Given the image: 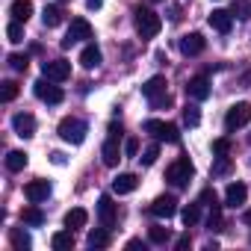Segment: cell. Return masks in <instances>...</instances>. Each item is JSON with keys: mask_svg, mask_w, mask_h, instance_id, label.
Segmentation results:
<instances>
[{"mask_svg": "<svg viewBox=\"0 0 251 251\" xmlns=\"http://www.w3.org/2000/svg\"><path fill=\"white\" fill-rule=\"evenodd\" d=\"M157 157H160V145H148V148L142 151V157H139V160H142V166H154V163H157Z\"/></svg>", "mask_w": 251, "mask_h": 251, "instance_id": "obj_39", "label": "cell"}, {"mask_svg": "<svg viewBox=\"0 0 251 251\" xmlns=\"http://www.w3.org/2000/svg\"><path fill=\"white\" fill-rule=\"evenodd\" d=\"M227 172H230V157H216V163H213L210 175H213V177H225Z\"/></svg>", "mask_w": 251, "mask_h": 251, "instance_id": "obj_33", "label": "cell"}, {"mask_svg": "<svg viewBox=\"0 0 251 251\" xmlns=\"http://www.w3.org/2000/svg\"><path fill=\"white\" fill-rule=\"evenodd\" d=\"M42 77H48L53 83H62V80L71 77V62L68 59H48V62H42Z\"/></svg>", "mask_w": 251, "mask_h": 251, "instance_id": "obj_8", "label": "cell"}, {"mask_svg": "<svg viewBox=\"0 0 251 251\" xmlns=\"http://www.w3.org/2000/svg\"><path fill=\"white\" fill-rule=\"evenodd\" d=\"M207 21H210V27H213L216 33H230V27H233V15L225 12V9H213Z\"/></svg>", "mask_w": 251, "mask_h": 251, "instance_id": "obj_17", "label": "cell"}, {"mask_svg": "<svg viewBox=\"0 0 251 251\" xmlns=\"http://www.w3.org/2000/svg\"><path fill=\"white\" fill-rule=\"evenodd\" d=\"M27 163H30V160H27L24 151H9V154H6V169H9V172H24Z\"/></svg>", "mask_w": 251, "mask_h": 251, "instance_id": "obj_25", "label": "cell"}, {"mask_svg": "<svg viewBox=\"0 0 251 251\" xmlns=\"http://www.w3.org/2000/svg\"><path fill=\"white\" fill-rule=\"evenodd\" d=\"M192 175H195V166L189 163V157H177L169 169H166V180L172 183V186H186L189 180H192Z\"/></svg>", "mask_w": 251, "mask_h": 251, "instance_id": "obj_2", "label": "cell"}, {"mask_svg": "<svg viewBox=\"0 0 251 251\" xmlns=\"http://www.w3.org/2000/svg\"><path fill=\"white\" fill-rule=\"evenodd\" d=\"M136 186H139V177L130 175V172H124V175H118V177L112 180V192H115V195H130Z\"/></svg>", "mask_w": 251, "mask_h": 251, "instance_id": "obj_16", "label": "cell"}, {"mask_svg": "<svg viewBox=\"0 0 251 251\" xmlns=\"http://www.w3.org/2000/svg\"><path fill=\"white\" fill-rule=\"evenodd\" d=\"M245 222H248V225H251V210H248V213H245Z\"/></svg>", "mask_w": 251, "mask_h": 251, "instance_id": "obj_46", "label": "cell"}, {"mask_svg": "<svg viewBox=\"0 0 251 251\" xmlns=\"http://www.w3.org/2000/svg\"><path fill=\"white\" fill-rule=\"evenodd\" d=\"M6 39H9L12 45L24 42V24H21V21H9V24H6Z\"/></svg>", "mask_w": 251, "mask_h": 251, "instance_id": "obj_31", "label": "cell"}, {"mask_svg": "<svg viewBox=\"0 0 251 251\" xmlns=\"http://www.w3.org/2000/svg\"><path fill=\"white\" fill-rule=\"evenodd\" d=\"M163 127H166V121H160V118H148V121L142 124V130H145V133H151V136H157V139H160Z\"/></svg>", "mask_w": 251, "mask_h": 251, "instance_id": "obj_35", "label": "cell"}, {"mask_svg": "<svg viewBox=\"0 0 251 251\" xmlns=\"http://www.w3.org/2000/svg\"><path fill=\"white\" fill-rule=\"evenodd\" d=\"M169 236H172V230H169V227H160V225L148 227V239H151L154 245H166V242H169Z\"/></svg>", "mask_w": 251, "mask_h": 251, "instance_id": "obj_29", "label": "cell"}, {"mask_svg": "<svg viewBox=\"0 0 251 251\" xmlns=\"http://www.w3.org/2000/svg\"><path fill=\"white\" fill-rule=\"evenodd\" d=\"M86 39H92V24L86 18H74L71 27H68V33H65V39H62V48H71V45L86 42Z\"/></svg>", "mask_w": 251, "mask_h": 251, "instance_id": "obj_7", "label": "cell"}, {"mask_svg": "<svg viewBox=\"0 0 251 251\" xmlns=\"http://www.w3.org/2000/svg\"><path fill=\"white\" fill-rule=\"evenodd\" d=\"M24 195H27L30 204H42V201H48V195H50V183H48V180H30V183L24 186Z\"/></svg>", "mask_w": 251, "mask_h": 251, "instance_id": "obj_11", "label": "cell"}, {"mask_svg": "<svg viewBox=\"0 0 251 251\" xmlns=\"http://www.w3.org/2000/svg\"><path fill=\"white\" fill-rule=\"evenodd\" d=\"M201 201L213 207V204H216V192H213V189H204V192H201Z\"/></svg>", "mask_w": 251, "mask_h": 251, "instance_id": "obj_42", "label": "cell"}, {"mask_svg": "<svg viewBox=\"0 0 251 251\" xmlns=\"http://www.w3.org/2000/svg\"><path fill=\"white\" fill-rule=\"evenodd\" d=\"M183 124H189V127H198V124H201V109L195 103L183 106Z\"/></svg>", "mask_w": 251, "mask_h": 251, "instance_id": "obj_30", "label": "cell"}, {"mask_svg": "<svg viewBox=\"0 0 251 251\" xmlns=\"http://www.w3.org/2000/svg\"><path fill=\"white\" fill-rule=\"evenodd\" d=\"M86 222H89V213L83 210V207H74V210H68L65 213V227H86Z\"/></svg>", "mask_w": 251, "mask_h": 251, "instance_id": "obj_24", "label": "cell"}, {"mask_svg": "<svg viewBox=\"0 0 251 251\" xmlns=\"http://www.w3.org/2000/svg\"><path fill=\"white\" fill-rule=\"evenodd\" d=\"M233 15H239L242 21L251 18V0H233Z\"/></svg>", "mask_w": 251, "mask_h": 251, "instance_id": "obj_38", "label": "cell"}, {"mask_svg": "<svg viewBox=\"0 0 251 251\" xmlns=\"http://www.w3.org/2000/svg\"><path fill=\"white\" fill-rule=\"evenodd\" d=\"M65 142H71V145H80L83 139H86V133H89V127H86V121L83 118H74V115H68V118H62L59 121V130H56Z\"/></svg>", "mask_w": 251, "mask_h": 251, "instance_id": "obj_3", "label": "cell"}, {"mask_svg": "<svg viewBox=\"0 0 251 251\" xmlns=\"http://www.w3.org/2000/svg\"><path fill=\"white\" fill-rule=\"evenodd\" d=\"M50 245H53V251H71L74 248V230L71 227L68 230H56L50 236Z\"/></svg>", "mask_w": 251, "mask_h": 251, "instance_id": "obj_21", "label": "cell"}, {"mask_svg": "<svg viewBox=\"0 0 251 251\" xmlns=\"http://www.w3.org/2000/svg\"><path fill=\"white\" fill-rule=\"evenodd\" d=\"M186 95H189L192 100H207V98H210V80H207V77H192V80L186 83Z\"/></svg>", "mask_w": 251, "mask_h": 251, "instance_id": "obj_14", "label": "cell"}, {"mask_svg": "<svg viewBox=\"0 0 251 251\" xmlns=\"http://www.w3.org/2000/svg\"><path fill=\"white\" fill-rule=\"evenodd\" d=\"M177 48H180L183 56H198V53H204L207 42H204L201 33H186V36H180V45Z\"/></svg>", "mask_w": 251, "mask_h": 251, "instance_id": "obj_10", "label": "cell"}, {"mask_svg": "<svg viewBox=\"0 0 251 251\" xmlns=\"http://www.w3.org/2000/svg\"><path fill=\"white\" fill-rule=\"evenodd\" d=\"M136 154H139V139L127 136V139H124V157H136Z\"/></svg>", "mask_w": 251, "mask_h": 251, "instance_id": "obj_41", "label": "cell"}, {"mask_svg": "<svg viewBox=\"0 0 251 251\" xmlns=\"http://www.w3.org/2000/svg\"><path fill=\"white\" fill-rule=\"evenodd\" d=\"M160 142H180V133H177V127H175V124H166V127H163V133H160Z\"/></svg>", "mask_w": 251, "mask_h": 251, "instance_id": "obj_40", "label": "cell"}, {"mask_svg": "<svg viewBox=\"0 0 251 251\" xmlns=\"http://www.w3.org/2000/svg\"><path fill=\"white\" fill-rule=\"evenodd\" d=\"M36 98L39 100H45V103H50V106H56V103H62L65 100V92L59 89V86H53V80H48V77H42L39 83H36Z\"/></svg>", "mask_w": 251, "mask_h": 251, "instance_id": "obj_6", "label": "cell"}, {"mask_svg": "<svg viewBox=\"0 0 251 251\" xmlns=\"http://www.w3.org/2000/svg\"><path fill=\"white\" fill-rule=\"evenodd\" d=\"M248 121H251V103L239 100V103H233V106L227 109V115H225V130H227V133H233V130L245 127Z\"/></svg>", "mask_w": 251, "mask_h": 251, "instance_id": "obj_4", "label": "cell"}, {"mask_svg": "<svg viewBox=\"0 0 251 251\" xmlns=\"http://www.w3.org/2000/svg\"><path fill=\"white\" fill-rule=\"evenodd\" d=\"M12 127H15V133H18L21 139H30V136H36V118H33L30 112H18V115L12 118Z\"/></svg>", "mask_w": 251, "mask_h": 251, "instance_id": "obj_12", "label": "cell"}, {"mask_svg": "<svg viewBox=\"0 0 251 251\" xmlns=\"http://www.w3.org/2000/svg\"><path fill=\"white\" fill-rule=\"evenodd\" d=\"M213 154H216V157H227V154H230V139H227V136L213 139Z\"/></svg>", "mask_w": 251, "mask_h": 251, "instance_id": "obj_37", "label": "cell"}, {"mask_svg": "<svg viewBox=\"0 0 251 251\" xmlns=\"http://www.w3.org/2000/svg\"><path fill=\"white\" fill-rule=\"evenodd\" d=\"M245 198H248V186H245L242 180L227 183V189H225V204H227V207H242Z\"/></svg>", "mask_w": 251, "mask_h": 251, "instance_id": "obj_13", "label": "cell"}, {"mask_svg": "<svg viewBox=\"0 0 251 251\" xmlns=\"http://www.w3.org/2000/svg\"><path fill=\"white\" fill-rule=\"evenodd\" d=\"M18 92H21V89H18V83H15V80H6V83H3V89H0V100H3V103H12V100L18 98Z\"/></svg>", "mask_w": 251, "mask_h": 251, "instance_id": "obj_32", "label": "cell"}, {"mask_svg": "<svg viewBox=\"0 0 251 251\" xmlns=\"http://www.w3.org/2000/svg\"><path fill=\"white\" fill-rule=\"evenodd\" d=\"M207 227H210V230H219V227H222V204H213V207H210Z\"/></svg>", "mask_w": 251, "mask_h": 251, "instance_id": "obj_34", "label": "cell"}, {"mask_svg": "<svg viewBox=\"0 0 251 251\" xmlns=\"http://www.w3.org/2000/svg\"><path fill=\"white\" fill-rule=\"evenodd\" d=\"M109 242H112L109 227H100V230H92L89 233V248H106Z\"/></svg>", "mask_w": 251, "mask_h": 251, "instance_id": "obj_26", "label": "cell"}, {"mask_svg": "<svg viewBox=\"0 0 251 251\" xmlns=\"http://www.w3.org/2000/svg\"><path fill=\"white\" fill-rule=\"evenodd\" d=\"M160 30H163V18L154 9L139 6L136 9V33H139V39H154Z\"/></svg>", "mask_w": 251, "mask_h": 251, "instance_id": "obj_1", "label": "cell"}, {"mask_svg": "<svg viewBox=\"0 0 251 251\" xmlns=\"http://www.w3.org/2000/svg\"><path fill=\"white\" fill-rule=\"evenodd\" d=\"M118 136H121V124H109V136L100 148V157H103V166H118L121 160V151H118Z\"/></svg>", "mask_w": 251, "mask_h": 251, "instance_id": "obj_5", "label": "cell"}, {"mask_svg": "<svg viewBox=\"0 0 251 251\" xmlns=\"http://www.w3.org/2000/svg\"><path fill=\"white\" fill-rule=\"evenodd\" d=\"M98 219H100L103 227H112L115 225V204H112L109 195H100L98 198Z\"/></svg>", "mask_w": 251, "mask_h": 251, "instance_id": "obj_15", "label": "cell"}, {"mask_svg": "<svg viewBox=\"0 0 251 251\" xmlns=\"http://www.w3.org/2000/svg\"><path fill=\"white\" fill-rule=\"evenodd\" d=\"M148 210H151V216H157V219H172V216L177 213V198H175V195H160V198H154V204H151Z\"/></svg>", "mask_w": 251, "mask_h": 251, "instance_id": "obj_9", "label": "cell"}, {"mask_svg": "<svg viewBox=\"0 0 251 251\" xmlns=\"http://www.w3.org/2000/svg\"><path fill=\"white\" fill-rule=\"evenodd\" d=\"M21 222L30 225V227H39V225H45V213L39 210V204H30V207L21 210Z\"/></svg>", "mask_w": 251, "mask_h": 251, "instance_id": "obj_23", "label": "cell"}, {"mask_svg": "<svg viewBox=\"0 0 251 251\" xmlns=\"http://www.w3.org/2000/svg\"><path fill=\"white\" fill-rule=\"evenodd\" d=\"M27 65H30L27 53H9V68L12 71H27Z\"/></svg>", "mask_w": 251, "mask_h": 251, "instance_id": "obj_36", "label": "cell"}, {"mask_svg": "<svg viewBox=\"0 0 251 251\" xmlns=\"http://www.w3.org/2000/svg\"><path fill=\"white\" fill-rule=\"evenodd\" d=\"M180 219H183V225H186V227H192V225L201 219V204H186V207H183V213H180Z\"/></svg>", "mask_w": 251, "mask_h": 251, "instance_id": "obj_28", "label": "cell"}, {"mask_svg": "<svg viewBox=\"0 0 251 251\" xmlns=\"http://www.w3.org/2000/svg\"><path fill=\"white\" fill-rule=\"evenodd\" d=\"M154 3H160V0H154Z\"/></svg>", "mask_w": 251, "mask_h": 251, "instance_id": "obj_47", "label": "cell"}, {"mask_svg": "<svg viewBox=\"0 0 251 251\" xmlns=\"http://www.w3.org/2000/svg\"><path fill=\"white\" fill-rule=\"evenodd\" d=\"M189 242H192V239H189V233H186V236H180V239L175 242V248H177V251H186V248H189Z\"/></svg>", "mask_w": 251, "mask_h": 251, "instance_id": "obj_43", "label": "cell"}, {"mask_svg": "<svg viewBox=\"0 0 251 251\" xmlns=\"http://www.w3.org/2000/svg\"><path fill=\"white\" fill-rule=\"evenodd\" d=\"M9 242H12L15 251H30L33 248V239H30V233L24 227H12L9 230Z\"/></svg>", "mask_w": 251, "mask_h": 251, "instance_id": "obj_20", "label": "cell"}, {"mask_svg": "<svg viewBox=\"0 0 251 251\" xmlns=\"http://www.w3.org/2000/svg\"><path fill=\"white\" fill-rule=\"evenodd\" d=\"M127 248H130V251H136V248H145V245H142L139 239H130V242H127Z\"/></svg>", "mask_w": 251, "mask_h": 251, "instance_id": "obj_45", "label": "cell"}, {"mask_svg": "<svg viewBox=\"0 0 251 251\" xmlns=\"http://www.w3.org/2000/svg\"><path fill=\"white\" fill-rule=\"evenodd\" d=\"M42 24H45V27H59V24H62V9H59V6H45Z\"/></svg>", "mask_w": 251, "mask_h": 251, "instance_id": "obj_27", "label": "cell"}, {"mask_svg": "<svg viewBox=\"0 0 251 251\" xmlns=\"http://www.w3.org/2000/svg\"><path fill=\"white\" fill-rule=\"evenodd\" d=\"M100 59H103V56H100V48H98V45H86L83 53H80V65H83V68H98Z\"/></svg>", "mask_w": 251, "mask_h": 251, "instance_id": "obj_22", "label": "cell"}, {"mask_svg": "<svg viewBox=\"0 0 251 251\" xmlns=\"http://www.w3.org/2000/svg\"><path fill=\"white\" fill-rule=\"evenodd\" d=\"M9 15H12V21L27 24L33 18V3H30V0H15V3L9 6Z\"/></svg>", "mask_w": 251, "mask_h": 251, "instance_id": "obj_19", "label": "cell"}, {"mask_svg": "<svg viewBox=\"0 0 251 251\" xmlns=\"http://www.w3.org/2000/svg\"><path fill=\"white\" fill-rule=\"evenodd\" d=\"M86 6H89V9H100V6H103V0H86Z\"/></svg>", "mask_w": 251, "mask_h": 251, "instance_id": "obj_44", "label": "cell"}, {"mask_svg": "<svg viewBox=\"0 0 251 251\" xmlns=\"http://www.w3.org/2000/svg\"><path fill=\"white\" fill-rule=\"evenodd\" d=\"M166 77L163 74H154L151 80H145V86H142V95L148 98V100H154V98H160V95H166Z\"/></svg>", "mask_w": 251, "mask_h": 251, "instance_id": "obj_18", "label": "cell"}]
</instances>
